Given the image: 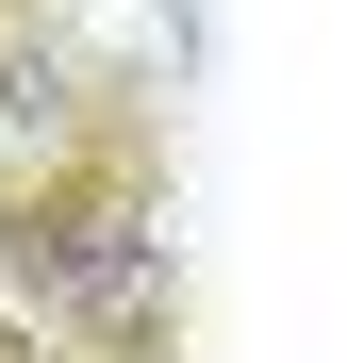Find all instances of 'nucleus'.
<instances>
[{
    "label": "nucleus",
    "mask_w": 347,
    "mask_h": 363,
    "mask_svg": "<svg viewBox=\"0 0 347 363\" xmlns=\"http://www.w3.org/2000/svg\"><path fill=\"white\" fill-rule=\"evenodd\" d=\"M149 248H182V99L149 50H83V83L0 133V314L50 330Z\"/></svg>",
    "instance_id": "nucleus-1"
},
{
    "label": "nucleus",
    "mask_w": 347,
    "mask_h": 363,
    "mask_svg": "<svg viewBox=\"0 0 347 363\" xmlns=\"http://www.w3.org/2000/svg\"><path fill=\"white\" fill-rule=\"evenodd\" d=\"M83 50H99V0H0V133L67 99Z\"/></svg>",
    "instance_id": "nucleus-2"
},
{
    "label": "nucleus",
    "mask_w": 347,
    "mask_h": 363,
    "mask_svg": "<svg viewBox=\"0 0 347 363\" xmlns=\"http://www.w3.org/2000/svg\"><path fill=\"white\" fill-rule=\"evenodd\" d=\"M0 363H50V330H33V314H0Z\"/></svg>",
    "instance_id": "nucleus-3"
}]
</instances>
